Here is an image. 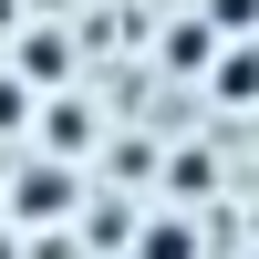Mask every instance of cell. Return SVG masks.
<instances>
[{"mask_svg":"<svg viewBox=\"0 0 259 259\" xmlns=\"http://www.w3.org/2000/svg\"><path fill=\"white\" fill-rule=\"evenodd\" d=\"M62 197H73V177H62V166H31V177H21V218H62Z\"/></svg>","mask_w":259,"mask_h":259,"instance_id":"1","label":"cell"},{"mask_svg":"<svg viewBox=\"0 0 259 259\" xmlns=\"http://www.w3.org/2000/svg\"><path fill=\"white\" fill-rule=\"evenodd\" d=\"M218 94H228V104L259 94V52H228V62H218Z\"/></svg>","mask_w":259,"mask_h":259,"instance_id":"3","label":"cell"},{"mask_svg":"<svg viewBox=\"0 0 259 259\" xmlns=\"http://www.w3.org/2000/svg\"><path fill=\"white\" fill-rule=\"evenodd\" d=\"M197 21H207V31H239V41H259V0H207Z\"/></svg>","mask_w":259,"mask_h":259,"instance_id":"2","label":"cell"},{"mask_svg":"<svg viewBox=\"0 0 259 259\" xmlns=\"http://www.w3.org/2000/svg\"><path fill=\"white\" fill-rule=\"evenodd\" d=\"M21 114H31V83H21V73H0V135H11Z\"/></svg>","mask_w":259,"mask_h":259,"instance_id":"5","label":"cell"},{"mask_svg":"<svg viewBox=\"0 0 259 259\" xmlns=\"http://www.w3.org/2000/svg\"><path fill=\"white\" fill-rule=\"evenodd\" d=\"M135 259H197V249H187V228H177V218H156V228H145V249H135Z\"/></svg>","mask_w":259,"mask_h":259,"instance_id":"4","label":"cell"}]
</instances>
